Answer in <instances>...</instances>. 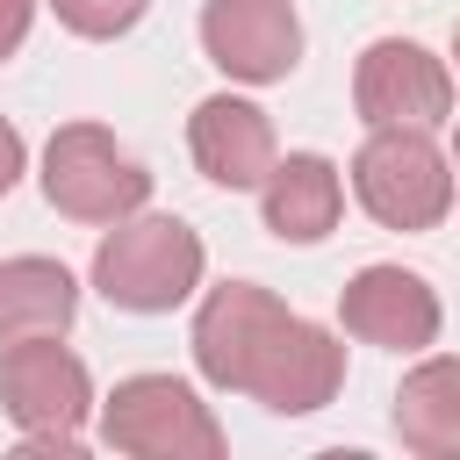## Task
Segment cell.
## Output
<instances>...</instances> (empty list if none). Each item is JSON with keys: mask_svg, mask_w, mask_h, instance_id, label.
Here are the masks:
<instances>
[{"mask_svg": "<svg viewBox=\"0 0 460 460\" xmlns=\"http://www.w3.org/2000/svg\"><path fill=\"white\" fill-rule=\"evenodd\" d=\"M280 316H288V302H280L273 288H259V280H223V288H208L201 309H194V331H187L194 374H201L208 388H223V395H244V374H252V359H259V345H266V331H273Z\"/></svg>", "mask_w": 460, "mask_h": 460, "instance_id": "obj_10", "label": "cell"}, {"mask_svg": "<svg viewBox=\"0 0 460 460\" xmlns=\"http://www.w3.org/2000/svg\"><path fill=\"white\" fill-rule=\"evenodd\" d=\"M352 115L367 129H446L453 115V72L438 50L410 36H374L352 65Z\"/></svg>", "mask_w": 460, "mask_h": 460, "instance_id": "obj_6", "label": "cell"}, {"mask_svg": "<svg viewBox=\"0 0 460 460\" xmlns=\"http://www.w3.org/2000/svg\"><path fill=\"white\" fill-rule=\"evenodd\" d=\"M187 151H194L201 180H216V187H230V194L259 187L266 165L280 158L273 115H266L259 101H244V93H208V101H194V115H187Z\"/></svg>", "mask_w": 460, "mask_h": 460, "instance_id": "obj_11", "label": "cell"}, {"mask_svg": "<svg viewBox=\"0 0 460 460\" xmlns=\"http://www.w3.org/2000/svg\"><path fill=\"white\" fill-rule=\"evenodd\" d=\"M338 388H345V345L295 309L266 331V345L244 374V395L266 402L273 417H309V410L338 402Z\"/></svg>", "mask_w": 460, "mask_h": 460, "instance_id": "obj_7", "label": "cell"}, {"mask_svg": "<svg viewBox=\"0 0 460 460\" xmlns=\"http://www.w3.org/2000/svg\"><path fill=\"white\" fill-rule=\"evenodd\" d=\"M259 216L280 244H323L345 216V180L323 151H288L259 180Z\"/></svg>", "mask_w": 460, "mask_h": 460, "instance_id": "obj_12", "label": "cell"}, {"mask_svg": "<svg viewBox=\"0 0 460 460\" xmlns=\"http://www.w3.org/2000/svg\"><path fill=\"white\" fill-rule=\"evenodd\" d=\"M201 50L237 86H273L302 65L295 0H201Z\"/></svg>", "mask_w": 460, "mask_h": 460, "instance_id": "obj_8", "label": "cell"}, {"mask_svg": "<svg viewBox=\"0 0 460 460\" xmlns=\"http://www.w3.org/2000/svg\"><path fill=\"white\" fill-rule=\"evenodd\" d=\"M144 7H151V0H50V14H58L72 36H86V43L129 36V29L144 22Z\"/></svg>", "mask_w": 460, "mask_h": 460, "instance_id": "obj_15", "label": "cell"}, {"mask_svg": "<svg viewBox=\"0 0 460 460\" xmlns=\"http://www.w3.org/2000/svg\"><path fill=\"white\" fill-rule=\"evenodd\" d=\"M22 165H29V144H22V129H14L7 115H0V194H14Z\"/></svg>", "mask_w": 460, "mask_h": 460, "instance_id": "obj_17", "label": "cell"}, {"mask_svg": "<svg viewBox=\"0 0 460 460\" xmlns=\"http://www.w3.org/2000/svg\"><path fill=\"white\" fill-rule=\"evenodd\" d=\"M29 29H36V0H0V65L29 43Z\"/></svg>", "mask_w": 460, "mask_h": 460, "instance_id": "obj_16", "label": "cell"}, {"mask_svg": "<svg viewBox=\"0 0 460 460\" xmlns=\"http://www.w3.org/2000/svg\"><path fill=\"white\" fill-rule=\"evenodd\" d=\"M352 201L381 230H438L453 208V165L431 129H367L352 151Z\"/></svg>", "mask_w": 460, "mask_h": 460, "instance_id": "obj_4", "label": "cell"}, {"mask_svg": "<svg viewBox=\"0 0 460 460\" xmlns=\"http://www.w3.org/2000/svg\"><path fill=\"white\" fill-rule=\"evenodd\" d=\"M338 323L345 338L359 345H381V352H424L438 345V288L410 266H359L345 288H338Z\"/></svg>", "mask_w": 460, "mask_h": 460, "instance_id": "obj_9", "label": "cell"}, {"mask_svg": "<svg viewBox=\"0 0 460 460\" xmlns=\"http://www.w3.org/2000/svg\"><path fill=\"white\" fill-rule=\"evenodd\" d=\"M395 438L417 453V460H453L460 453V367L453 352H431L402 374L395 388Z\"/></svg>", "mask_w": 460, "mask_h": 460, "instance_id": "obj_14", "label": "cell"}, {"mask_svg": "<svg viewBox=\"0 0 460 460\" xmlns=\"http://www.w3.org/2000/svg\"><path fill=\"white\" fill-rule=\"evenodd\" d=\"M208 273V252H201V230L180 223V216H115L108 237L93 244V288L101 302L129 309V316H165L180 309Z\"/></svg>", "mask_w": 460, "mask_h": 460, "instance_id": "obj_1", "label": "cell"}, {"mask_svg": "<svg viewBox=\"0 0 460 460\" xmlns=\"http://www.w3.org/2000/svg\"><path fill=\"white\" fill-rule=\"evenodd\" d=\"M93 410L101 438L129 460H223V424L180 374H122Z\"/></svg>", "mask_w": 460, "mask_h": 460, "instance_id": "obj_3", "label": "cell"}, {"mask_svg": "<svg viewBox=\"0 0 460 460\" xmlns=\"http://www.w3.org/2000/svg\"><path fill=\"white\" fill-rule=\"evenodd\" d=\"M0 410L22 431V453H79L93 417V374L58 338H22L0 352Z\"/></svg>", "mask_w": 460, "mask_h": 460, "instance_id": "obj_2", "label": "cell"}, {"mask_svg": "<svg viewBox=\"0 0 460 460\" xmlns=\"http://www.w3.org/2000/svg\"><path fill=\"white\" fill-rule=\"evenodd\" d=\"M72 316H79V280L65 259L43 252L0 259V352L22 338H65Z\"/></svg>", "mask_w": 460, "mask_h": 460, "instance_id": "obj_13", "label": "cell"}, {"mask_svg": "<svg viewBox=\"0 0 460 460\" xmlns=\"http://www.w3.org/2000/svg\"><path fill=\"white\" fill-rule=\"evenodd\" d=\"M43 201L72 223H115V216H137L151 201V172L115 144V129L101 122H65L50 129L43 144Z\"/></svg>", "mask_w": 460, "mask_h": 460, "instance_id": "obj_5", "label": "cell"}]
</instances>
